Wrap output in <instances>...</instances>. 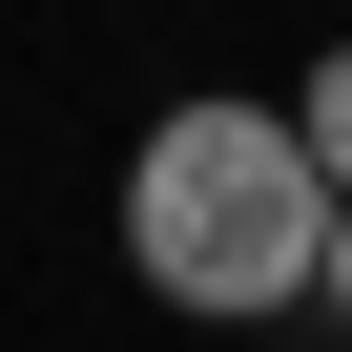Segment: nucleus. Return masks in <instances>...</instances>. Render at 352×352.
I'll return each mask as SVG.
<instances>
[{"mask_svg":"<svg viewBox=\"0 0 352 352\" xmlns=\"http://www.w3.org/2000/svg\"><path fill=\"white\" fill-rule=\"evenodd\" d=\"M124 270L166 290V311H208V331H249V311H311L331 290V166L290 145V104H166L145 145H124Z\"/></svg>","mask_w":352,"mask_h":352,"instance_id":"1","label":"nucleus"},{"mask_svg":"<svg viewBox=\"0 0 352 352\" xmlns=\"http://www.w3.org/2000/svg\"><path fill=\"white\" fill-rule=\"evenodd\" d=\"M290 145H311V166H331V208H352V42H331V63H311V83H290Z\"/></svg>","mask_w":352,"mask_h":352,"instance_id":"2","label":"nucleus"},{"mask_svg":"<svg viewBox=\"0 0 352 352\" xmlns=\"http://www.w3.org/2000/svg\"><path fill=\"white\" fill-rule=\"evenodd\" d=\"M311 311H331V331H352V208H331V290H311Z\"/></svg>","mask_w":352,"mask_h":352,"instance_id":"3","label":"nucleus"}]
</instances>
